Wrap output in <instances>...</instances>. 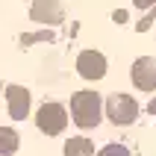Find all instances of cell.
Here are the masks:
<instances>
[{"label":"cell","mask_w":156,"mask_h":156,"mask_svg":"<svg viewBox=\"0 0 156 156\" xmlns=\"http://www.w3.org/2000/svg\"><path fill=\"white\" fill-rule=\"evenodd\" d=\"M71 115L80 130H91L100 124V94L97 91H77L71 97Z\"/></svg>","instance_id":"1"},{"label":"cell","mask_w":156,"mask_h":156,"mask_svg":"<svg viewBox=\"0 0 156 156\" xmlns=\"http://www.w3.org/2000/svg\"><path fill=\"white\" fill-rule=\"evenodd\" d=\"M35 124H38V130L47 133V136H59L65 130V124H68V112H65V106L59 103H44L35 115Z\"/></svg>","instance_id":"2"},{"label":"cell","mask_w":156,"mask_h":156,"mask_svg":"<svg viewBox=\"0 0 156 156\" xmlns=\"http://www.w3.org/2000/svg\"><path fill=\"white\" fill-rule=\"evenodd\" d=\"M106 115H109V121H112V124L127 127V124L136 121L139 106H136V100H133L130 94H112L109 100H106Z\"/></svg>","instance_id":"3"},{"label":"cell","mask_w":156,"mask_h":156,"mask_svg":"<svg viewBox=\"0 0 156 156\" xmlns=\"http://www.w3.org/2000/svg\"><path fill=\"white\" fill-rule=\"evenodd\" d=\"M77 71H80V77H86V80H100L106 74V59H103V53H97V50H83L80 53V59H77Z\"/></svg>","instance_id":"4"},{"label":"cell","mask_w":156,"mask_h":156,"mask_svg":"<svg viewBox=\"0 0 156 156\" xmlns=\"http://www.w3.org/2000/svg\"><path fill=\"white\" fill-rule=\"evenodd\" d=\"M133 83H136V88H141V91H153L156 88V59L144 56V59L136 62V65H133Z\"/></svg>","instance_id":"5"},{"label":"cell","mask_w":156,"mask_h":156,"mask_svg":"<svg viewBox=\"0 0 156 156\" xmlns=\"http://www.w3.org/2000/svg\"><path fill=\"white\" fill-rule=\"evenodd\" d=\"M6 100H9V115L15 121H24L30 112V91L21 86H9L6 88Z\"/></svg>","instance_id":"6"},{"label":"cell","mask_w":156,"mask_h":156,"mask_svg":"<svg viewBox=\"0 0 156 156\" xmlns=\"http://www.w3.org/2000/svg\"><path fill=\"white\" fill-rule=\"evenodd\" d=\"M33 18L41 21V24H56V21L62 18V6L56 3V0H35Z\"/></svg>","instance_id":"7"},{"label":"cell","mask_w":156,"mask_h":156,"mask_svg":"<svg viewBox=\"0 0 156 156\" xmlns=\"http://www.w3.org/2000/svg\"><path fill=\"white\" fill-rule=\"evenodd\" d=\"M65 156H94V144L88 139H71V141H65Z\"/></svg>","instance_id":"8"},{"label":"cell","mask_w":156,"mask_h":156,"mask_svg":"<svg viewBox=\"0 0 156 156\" xmlns=\"http://www.w3.org/2000/svg\"><path fill=\"white\" fill-rule=\"evenodd\" d=\"M18 133L15 130H9V127H0V156H9V153H15L18 150Z\"/></svg>","instance_id":"9"},{"label":"cell","mask_w":156,"mask_h":156,"mask_svg":"<svg viewBox=\"0 0 156 156\" xmlns=\"http://www.w3.org/2000/svg\"><path fill=\"white\" fill-rule=\"evenodd\" d=\"M100 156H130V150L121 147V144H109V147L100 150Z\"/></svg>","instance_id":"10"},{"label":"cell","mask_w":156,"mask_h":156,"mask_svg":"<svg viewBox=\"0 0 156 156\" xmlns=\"http://www.w3.org/2000/svg\"><path fill=\"white\" fill-rule=\"evenodd\" d=\"M133 3H136V6H139V9H147V6H153L156 0H133Z\"/></svg>","instance_id":"11"},{"label":"cell","mask_w":156,"mask_h":156,"mask_svg":"<svg viewBox=\"0 0 156 156\" xmlns=\"http://www.w3.org/2000/svg\"><path fill=\"white\" fill-rule=\"evenodd\" d=\"M112 18H115V21H118V24H124V21H127V12H121V9H118V12H115Z\"/></svg>","instance_id":"12"},{"label":"cell","mask_w":156,"mask_h":156,"mask_svg":"<svg viewBox=\"0 0 156 156\" xmlns=\"http://www.w3.org/2000/svg\"><path fill=\"white\" fill-rule=\"evenodd\" d=\"M150 112H156V100H150Z\"/></svg>","instance_id":"13"}]
</instances>
